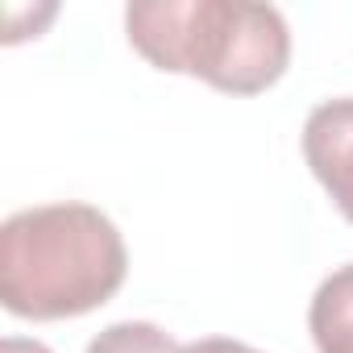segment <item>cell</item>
<instances>
[{"instance_id":"6da1fadb","label":"cell","mask_w":353,"mask_h":353,"mask_svg":"<svg viewBox=\"0 0 353 353\" xmlns=\"http://www.w3.org/2000/svg\"><path fill=\"white\" fill-rule=\"evenodd\" d=\"M125 274V237L92 204H38L0 225V303L21 320L96 312Z\"/></svg>"},{"instance_id":"7a4b0ae2","label":"cell","mask_w":353,"mask_h":353,"mask_svg":"<svg viewBox=\"0 0 353 353\" xmlns=\"http://www.w3.org/2000/svg\"><path fill=\"white\" fill-rule=\"evenodd\" d=\"M125 34L158 71L196 75L229 96H258L291 63V30L274 5L254 0H137Z\"/></svg>"},{"instance_id":"3957f363","label":"cell","mask_w":353,"mask_h":353,"mask_svg":"<svg viewBox=\"0 0 353 353\" xmlns=\"http://www.w3.org/2000/svg\"><path fill=\"white\" fill-rule=\"evenodd\" d=\"M303 158L332 196L336 212L353 225V96L324 100L307 112Z\"/></svg>"},{"instance_id":"277c9868","label":"cell","mask_w":353,"mask_h":353,"mask_svg":"<svg viewBox=\"0 0 353 353\" xmlns=\"http://www.w3.org/2000/svg\"><path fill=\"white\" fill-rule=\"evenodd\" d=\"M307 328L320 353H353V262L336 266L312 295Z\"/></svg>"},{"instance_id":"5b68a950","label":"cell","mask_w":353,"mask_h":353,"mask_svg":"<svg viewBox=\"0 0 353 353\" xmlns=\"http://www.w3.org/2000/svg\"><path fill=\"white\" fill-rule=\"evenodd\" d=\"M83 353H183V345L150 320H117L96 332Z\"/></svg>"},{"instance_id":"8992f818","label":"cell","mask_w":353,"mask_h":353,"mask_svg":"<svg viewBox=\"0 0 353 353\" xmlns=\"http://www.w3.org/2000/svg\"><path fill=\"white\" fill-rule=\"evenodd\" d=\"M183 353H262L245 341H233V336H204V341H192L183 345Z\"/></svg>"},{"instance_id":"52a82bcc","label":"cell","mask_w":353,"mask_h":353,"mask_svg":"<svg viewBox=\"0 0 353 353\" xmlns=\"http://www.w3.org/2000/svg\"><path fill=\"white\" fill-rule=\"evenodd\" d=\"M0 353H54V349H46L42 341H30V336H5Z\"/></svg>"}]
</instances>
